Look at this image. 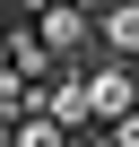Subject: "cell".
Returning a JSON list of instances; mask_svg holds the SVG:
<instances>
[{"label": "cell", "instance_id": "obj_3", "mask_svg": "<svg viewBox=\"0 0 139 147\" xmlns=\"http://www.w3.org/2000/svg\"><path fill=\"white\" fill-rule=\"evenodd\" d=\"M9 69H18L26 87H61V78H70V69H61V61L44 52V35H35V9H26V26L9 35Z\"/></svg>", "mask_w": 139, "mask_h": 147}, {"label": "cell", "instance_id": "obj_5", "mask_svg": "<svg viewBox=\"0 0 139 147\" xmlns=\"http://www.w3.org/2000/svg\"><path fill=\"white\" fill-rule=\"evenodd\" d=\"M44 121L70 130V138H87V130H96V113H87V78H78V69H70L61 87H44Z\"/></svg>", "mask_w": 139, "mask_h": 147}, {"label": "cell", "instance_id": "obj_2", "mask_svg": "<svg viewBox=\"0 0 139 147\" xmlns=\"http://www.w3.org/2000/svg\"><path fill=\"white\" fill-rule=\"evenodd\" d=\"M87 78V113H96V130H122L130 113H139V69L130 61H96V69H78Z\"/></svg>", "mask_w": 139, "mask_h": 147}, {"label": "cell", "instance_id": "obj_4", "mask_svg": "<svg viewBox=\"0 0 139 147\" xmlns=\"http://www.w3.org/2000/svg\"><path fill=\"white\" fill-rule=\"evenodd\" d=\"M96 43H104V61H130L139 69V0H104L96 9Z\"/></svg>", "mask_w": 139, "mask_h": 147}, {"label": "cell", "instance_id": "obj_1", "mask_svg": "<svg viewBox=\"0 0 139 147\" xmlns=\"http://www.w3.org/2000/svg\"><path fill=\"white\" fill-rule=\"evenodd\" d=\"M96 9H104V0H44V9H35V35H44V52H52L61 69H96V61H104Z\"/></svg>", "mask_w": 139, "mask_h": 147}]
</instances>
